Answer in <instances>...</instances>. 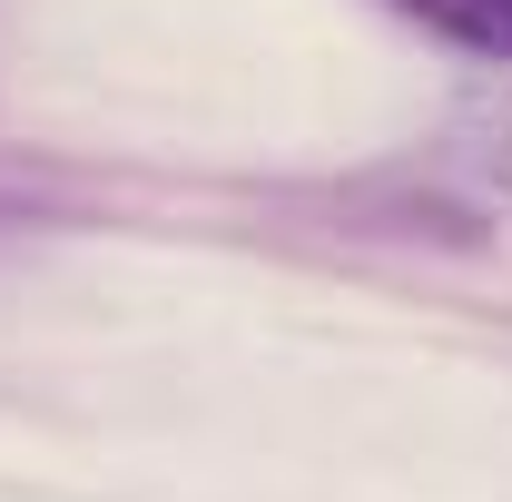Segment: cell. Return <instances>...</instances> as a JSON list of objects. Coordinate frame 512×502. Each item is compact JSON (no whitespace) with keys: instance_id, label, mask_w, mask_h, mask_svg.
<instances>
[{"instance_id":"obj_1","label":"cell","mask_w":512,"mask_h":502,"mask_svg":"<svg viewBox=\"0 0 512 502\" xmlns=\"http://www.w3.org/2000/svg\"><path fill=\"white\" fill-rule=\"evenodd\" d=\"M384 10H404L414 30H434L473 60H512V0H384Z\"/></svg>"}]
</instances>
